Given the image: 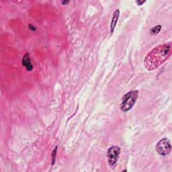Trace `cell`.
<instances>
[{
    "instance_id": "obj_1",
    "label": "cell",
    "mask_w": 172,
    "mask_h": 172,
    "mask_svg": "<svg viewBox=\"0 0 172 172\" xmlns=\"http://www.w3.org/2000/svg\"><path fill=\"white\" fill-rule=\"evenodd\" d=\"M171 50V43L163 44L155 47L144 58V67L149 71L155 70L170 57Z\"/></svg>"
},
{
    "instance_id": "obj_2",
    "label": "cell",
    "mask_w": 172,
    "mask_h": 172,
    "mask_svg": "<svg viewBox=\"0 0 172 172\" xmlns=\"http://www.w3.org/2000/svg\"><path fill=\"white\" fill-rule=\"evenodd\" d=\"M139 96V92L137 90H132L127 94H126L122 99L121 104L120 106V110L126 112L132 109L134 106Z\"/></svg>"
},
{
    "instance_id": "obj_3",
    "label": "cell",
    "mask_w": 172,
    "mask_h": 172,
    "mask_svg": "<svg viewBox=\"0 0 172 172\" xmlns=\"http://www.w3.org/2000/svg\"><path fill=\"white\" fill-rule=\"evenodd\" d=\"M156 151L160 155L165 156L169 155L171 151V145L169 139L164 138L161 139L156 144Z\"/></svg>"
},
{
    "instance_id": "obj_4",
    "label": "cell",
    "mask_w": 172,
    "mask_h": 172,
    "mask_svg": "<svg viewBox=\"0 0 172 172\" xmlns=\"http://www.w3.org/2000/svg\"><path fill=\"white\" fill-rule=\"evenodd\" d=\"M120 153V148L119 146H112L107 152L108 164L112 167H114L119 159Z\"/></svg>"
},
{
    "instance_id": "obj_5",
    "label": "cell",
    "mask_w": 172,
    "mask_h": 172,
    "mask_svg": "<svg viewBox=\"0 0 172 172\" xmlns=\"http://www.w3.org/2000/svg\"><path fill=\"white\" fill-rule=\"evenodd\" d=\"M119 14H120V11L119 10H116L114 13H113V16L112 18V21H111V24H110V32L111 34L114 33V28L116 26L118 20H119Z\"/></svg>"
},
{
    "instance_id": "obj_6",
    "label": "cell",
    "mask_w": 172,
    "mask_h": 172,
    "mask_svg": "<svg viewBox=\"0 0 172 172\" xmlns=\"http://www.w3.org/2000/svg\"><path fill=\"white\" fill-rule=\"evenodd\" d=\"M22 65H23V66L26 67V69L29 71H32L33 69V66L32 65L30 58L28 53H26L23 58V60H22Z\"/></svg>"
},
{
    "instance_id": "obj_7",
    "label": "cell",
    "mask_w": 172,
    "mask_h": 172,
    "mask_svg": "<svg viewBox=\"0 0 172 172\" xmlns=\"http://www.w3.org/2000/svg\"><path fill=\"white\" fill-rule=\"evenodd\" d=\"M161 29V25H157L156 26H154L150 30V33L153 35H156L159 34Z\"/></svg>"
},
{
    "instance_id": "obj_8",
    "label": "cell",
    "mask_w": 172,
    "mask_h": 172,
    "mask_svg": "<svg viewBox=\"0 0 172 172\" xmlns=\"http://www.w3.org/2000/svg\"><path fill=\"white\" fill-rule=\"evenodd\" d=\"M57 147H56L54 149L53 151V154H52V165H53L55 164V157H56V153H57Z\"/></svg>"
},
{
    "instance_id": "obj_9",
    "label": "cell",
    "mask_w": 172,
    "mask_h": 172,
    "mask_svg": "<svg viewBox=\"0 0 172 172\" xmlns=\"http://www.w3.org/2000/svg\"><path fill=\"white\" fill-rule=\"evenodd\" d=\"M145 2H146V1H137V2H136V3H137L138 6H141V5H143L144 3H145Z\"/></svg>"
},
{
    "instance_id": "obj_10",
    "label": "cell",
    "mask_w": 172,
    "mask_h": 172,
    "mask_svg": "<svg viewBox=\"0 0 172 172\" xmlns=\"http://www.w3.org/2000/svg\"><path fill=\"white\" fill-rule=\"evenodd\" d=\"M69 2V1H68V2H63L62 3H63V4H67V3H68Z\"/></svg>"
}]
</instances>
